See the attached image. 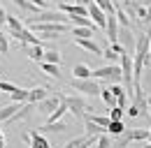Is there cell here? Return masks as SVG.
<instances>
[{
	"label": "cell",
	"mask_w": 151,
	"mask_h": 148,
	"mask_svg": "<svg viewBox=\"0 0 151 148\" xmlns=\"http://www.w3.org/2000/svg\"><path fill=\"white\" fill-rule=\"evenodd\" d=\"M28 28L33 33H37L42 39H58L60 35H65L70 30L68 23H28Z\"/></svg>",
	"instance_id": "1"
},
{
	"label": "cell",
	"mask_w": 151,
	"mask_h": 148,
	"mask_svg": "<svg viewBox=\"0 0 151 148\" xmlns=\"http://www.w3.org/2000/svg\"><path fill=\"white\" fill-rule=\"evenodd\" d=\"M93 79L102 81V83H123V74H121V67L119 65H102L93 70Z\"/></svg>",
	"instance_id": "2"
},
{
	"label": "cell",
	"mask_w": 151,
	"mask_h": 148,
	"mask_svg": "<svg viewBox=\"0 0 151 148\" xmlns=\"http://www.w3.org/2000/svg\"><path fill=\"white\" fill-rule=\"evenodd\" d=\"M70 86H72L77 92L88 95V97H98L100 90H102V86H100V81H98V79H72V81H70Z\"/></svg>",
	"instance_id": "3"
},
{
	"label": "cell",
	"mask_w": 151,
	"mask_h": 148,
	"mask_svg": "<svg viewBox=\"0 0 151 148\" xmlns=\"http://www.w3.org/2000/svg\"><path fill=\"white\" fill-rule=\"evenodd\" d=\"M68 21H70V16H68V14H63L60 9H58V12L42 9L40 14H35V16L28 18V21H26V26H28V23H68Z\"/></svg>",
	"instance_id": "4"
},
{
	"label": "cell",
	"mask_w": 151,
	"mask_h": 148,
	"mask_svg": "<svg viewBox=\"0 0 151 148\" xmlns=\"http://www.w3.org/2000/svg\"><path fill=\"white\" fill-rule=\"evenodd\" d=\"M65 104H68V111L75 113L79 120H84V113H86V111H93L88 104H86L84 95H70V97H65Z\"/></svg>",
	"instance_id": "5"
},
{
	"label": "cell",
	"mask_w": 151,
	"mask_h": 148,
	"mask_svg": "<svg viewBox=\"0 0 151 148\" xmlns=\"http://www.w3.org/2000/svg\"><path fill=\"white\" fill-rule=\"evenodd\" d=\"M63 102V95H49V97H44L42 102L35 104V111L42 113V116H51L54 111L58 109V104Z\"/></svg>",
	"instance_id": "6"
},
{
	"label": "cell",
	"mask_w": 151,
	"mask_h": 148,
	"mask_svg": "<svg viewBox=\"0 0 151 148\" xmlns=\"http://www.w3.org/2000/svg\"><path fill=\"white\" fill-rule=\"evenodd\" d=\"M135 42H137V37L132 35L130 28H119V44L126 49V53L135 51Z\"/></svg>",
	"instance_id": "7"
},
{
	"label": "cell",
	"mask_w": 151,
	"mask_h": 148,
	"mask_svg": "<svg viewBox=\"0 0 151 148\" xmlns=\"http://www.w3.org/2000/svg\"><path fill=\"white\" fill-rule=\"evenodd\" d=\"M88 18L93 21L100 30H105V26H107V14H105L95 2H88Z\"/></svg>",
	"instance_id": "8"
},
{
	"label": "cell",
	"mask_w": 151,
	"mask_h": 148,
	"mask_svg": "<svg viewBox=\"0 0 151 148\" xmlns=\"http://www.w3.org/2000/svg\"><path fill=\"white\" fill-rule=\"evenodd\" d=\"M95 141H98V137H93V134H84V137L70 139L63 148H91V146H95Z\"/></svg>",
	"instance_id": "9"
},
{
	"label": "cell",
	"mask_w": 151,
	"mask_h": 148,
	"mask_svg": "<svg viewBox=\"0 0 151 148\" xmlns=\"http://www.w3.org/2000/svg\"><path fill=\"white\" fill-rule=\"evenodd\" d=\"M119 18H116V14H107V26H105V33H107V39L109 42H119Z\"/></svg>",
	"instance_id": "10"
},
{
	"label": "cell",
	"mask_w": 151,
	"mask_h": 148,
	"mask_svg": "<svg viewBox=\"0 0 151 148\" xmlns=\"http://www.w3.org/2000/svg\"><path fill=\"white\" fill-rule=\"evenodd\" d=\"M23 46V51H26V56L30 58V60H35V63H42L44 60V44H21Z\"/></svg>",
	"instance_id": "11"
},
{
	"label": "cell",
	"mask_w": 151,
	"mask_h": 148,
	"mask_svg": "<svg viewBox=\"0 0 151 148\" xmlns=\"http://www.w3.org/2000/svg\"><path fill=\"white\" fill-rule=\"evenodd\" d=\"M33 111H35V104H30V102H23V104H21V109L17 111V113H14V116H12V118H9L5 125H17V123H21L23 118H28Z\"/></svg>",
	"instance_id": "12"
},
{
	"label": "cell",
	"mask_w": 151,
	"mask_h": 148,
	"mask_svg": "<svg viewBox=\"0 0 151 148\" xmlns=\"http://www.w3.org/2000/svg\"><path fill=\"white\" fill-rule=\"evenodd\" d=\"M109 88H112L114 97H116V107L126 109V107H128V100H130V95L126 92V88H123L121 83H109Z\"/></svg>",
	"instance_id": "13"
},
{
	"label": "cell",
	"mask_w": 151,
	"mask_h": 148,
	"mask_svg": "<svg viewBox=\"0 0 151 148\" xmlns=\"http://www.w3.org/2000/svg\"><path fill=\"white\" fill-rule=\"evenodd\" d=\"M68 130V123L65 120H56V123H44L42 127H37L40 134H56V132H65Z\"/></svg>",
	"instance_id": "14"
},
{
	"label": "cell",
	"mask_w": 151,
	"mask_h": 148,
	"mask_svg": "<svg viewBox=\"0 0 151 148\" xmlns=\"http://www.w3.org/2000/svg\"><path fill=\"white\" fill-rule=\"evenodd\" d=\"M75 44H77V46H81V49H86V51H91L93 56H102V49H100V44L95 42L93 37H88V39H79V37H77Z\"/></svg>",
	"instance_id": "15"
},
{
	"label": "cell",
	"mask_w": 151,
	"mask_h": 148,
	"mask_svg": "<svg viewBox=\"0 0 151 148\" xmlns=\"http://www.w3.org/2000/svg\"><path fill=\"white\" fill-rule=\"evenodd\" d=\"M28 146H30V148H51V144H49V139H47L44 134H40L37 130H33V132H30V141H28Z\"/></svg>",
	"instance_id": "16"
},
{
	"label": "cell",
	"mask_w": 151,
	"mask_h": 148,
	"mask_svg": "<svg viewBox=\"0 0 151 148\" xmlns=\"http://www.w3.org/2000/svg\"><path fill=\"white\" fill-rule=\"evenodd\" d=\"M12 2H14L17 7H19L21 12H26L28 16H35V14H40V12H42V9H40L37 5H33L30 0H12Z\"/></svg>",
	"instance_id": "17"
},
{
	"label": "cell",
	"mask_w": 151,
	"mask_h": 148,
	"mask_svg": "<svg viewBox=\"0 0 151 148\" xmlns=\"http://www.w3.org/2000/svg\"><path fill=\"white\" fill-rule=\"evenodd\" d=\"M51 92H49V88H42V86H37V88H33V90H28V102L30 104H37V102H42L44 97H49Z\"/></svg>",
	"instance_id": "18"
},
{
	"label": "cell",
	"mask_w": 151,
	"mask_h": 148,
	"mask_svg": "<svg viewBox=\"0 0 151 148\" xmlns=\"http://www.w3.org/2000/svg\"><path fill=\"white\" fill-rule=\"evenodd\" d=\"M72 76L75 79H93V70L88 65H84V63H77L72 67Z\"/></svg>",
	"instance_id": "19"
},
{
	"label": "cell",
	"mask_w": 151,
	"mask_h": 148,
	"mask_svg": "<svg viewBox=\"0 0 151 148\" xmlns=\"http://www.w3.org/2000/svg\"><path fill=\"white\" fill-rule=\"evenodd\" d=\"M19 109H21L19 102H9L7 107H2V109H0V123H7V120H9V118H12Z\"/></svg>",
	"instance_id": "20"
},
{
	"label": "cell",
	"mask_w": 151,
	"mask_h": 148,
	"mask_svg": "<svg viewBox=\"0 0 151 148\" xmlns=\"http://www.w3.org/2000/svg\"><path fill=\"white\" fill-rule=\"evenodd\" d=\"M68 113V104H65V97H63V102L58 104V109L51 113V116H47V120L44 123H56V120H63V116Z\"/></svg>",
	"instance_id": "21"
},
{
	"label": "cell",
	"mask_w": 151,
	"mask_h": 148,
	"mask_svg": "<svg viewBox=\"0 0 151 148\" xmlns=\"http://www.w3.org/2000/svg\"><path fill=\"white\" fill-rule=\"evenodd\" d=\"M130 139L132 141H149L151 139V132L144 127H132L130 130Z\"/></svg>",
	"instance_id": "22"
},
{
	"label": "cell",
	"mask_w": 151,
	"mask_h": 148,
	"mask_svg": "<svg viewBox=\"0 0 151 148\" xmlns=\"http://www.w3.org/2000/svg\"><path fill=\"white\" fill-rule=\"evenodd\" d=\"M37 65L44 74H49V76H54V79L60 76V65H54V63H37Z\"/></svg>",
	"instance_id": "23"
},
{
	"label": "cell",
	"mask_w": 151,
	"mask_h": 148,
	"mask_svg": "<svg viewBox=\"0 0 151 148\" xmlns=\"http://www.w3.org/2000/svg\"><path fill=\"white\" fill-rule=\"evenodd\" d=\"M72 37H79V39H88V37H93V33H95V28H79V26H72Z\"/></svg>",
	"instance_id": "24"
},
{
	"label": "cell",
	"mask_w": 151,
	"mask_h": 148,
	"mask_svg": "<svg viewBox=\"0 0 151 148\" xmlns=\"http://www.w3.org/2000/svg\"><path fill=\"white\" fill-rule=\"evenodd\" d=\"M26 26L21 23V18L12 16V14H7V30H9V35H14V33H19V30H23Z\"/></svg>",
	"instance_id": "25"
},
{
	"label": "cell",
	"mask_w": 151,
	"mask_h": 148,
	"mask_svg": "<svg viewBox=\"0 0 151 148\" xmlns=\"http://www.w3.org/2000/svg\"><path fill=\"white\" fill-rule=\"evenodd\" d=\"M100 97H102V102L112 109V107H116V97H114V92L109 86H102V90H100Z\"/></svg>",
	"instance_id": "26"
},
{
	"label": "cell",
	"mask_w": 151,
	"mask_h": 148,
	"mask_svg": "<svg viewBox=\"0 0 151 148\" xmlns=\"http://www.w3.org/2000/svg\"><path fill=\"white\" fill-rule=\"evenodd\" d=\"M126 132V125H123V120H109V125H107V134H112V137H119V134H123Z\"/></svg>",
	"instance_id": "27"
},
{
	"label": "cell",
	"mask_w": 151,
	"mask_h": 148,
	"mask_svg": "<svg viewBox=\"0 0 151 148\" xmlns=\"http://www.w3.org/2000/svg\"><path fill=\"white\" fill-rule=\"evenodd\" d=\"M70 23H72V26H79V28H98L88 16H70Z\"/></svg>",
	"instance_id": "28"
},
{
	"label": "cell",
	"mask_w": 151,
	"mask_h": 148,
	"mask_svg": "<svg viewBox=\"0 0 151 148\" xmlns=\"http://www.w3.org/2000/svg\"><path fill=\"white\" fill-rule=\"evenodd\" d=\"M84 125H86V134H93V137H100L102 132H107L105 127H100L98 123H93V120H88V118H84Z\"/></svg>",
	"instance_id": "29"
},
{
	"label": "cell",
	"mask_w": 151,
	"mask_h": 148,
	"mask_svg": "<svg viewBox=\"0 0 151 148\" xmlns=\"http://www.w3.org/2000/svg\"><path fill=\"white\" fill-rule=\"evenodd\" d=\"M60 60H63V58H60V53H58L56 49H47L42 63H54V65H60Z\"/></svg>",
	"instance_id": "30"
},
{
	"label": "cell",
	"mask_w": 151,
	"mask_h": 148,
	"mask_svg": "<svg viewBox=\"0 0 151 148\" xmlns=\"http://www.w3.org/2000/svg\"><path fill=\"white\" fill-rule=\"evenodd\" d=\"M84 118H88V120L98 123L100 127H105V130H107V125H109V116H98V113H84Z\"/></svg>",
	"instance_id": "31"
},
{
	"label": "cell",
	"mask_w": 151,
	"mask_h": 148,
	"mask_svg": "<svg viewBox=\"0 0 151 148\" xmlns=\"http://www.w3.org/2000/svg\"><path fill=\"white\" fill-rule=\"evenodd\" d=\"M95 5L105 12V14H114L116 12V5H114V0H93Z\"/></svg>",
	"instance_id": "32"
},
{
	"label": "cell",
	"mask_w": 151,
	"mask_h": 148,
	"mask_svg": "<svg viewBox=\"0 0 151 148\" xmlns=\"http://www.w3.org/2000/svg\"><path fill=\"white\" fill-rule=\"evenodd\" d=\"M95 148H114V141H112V137H109L107 132H102V134L98 137V141H95Z\"/></svg>",
	"instance_id": "33"
},
{
	"label": "cell",
	"mask_w": 151,
	"mask_h": 148,
	"mask_svg": "<svg viewBox=\"0 0 151 148\" xmlns=\"http://www.w3.org/2000/svg\"><path fill=\"white\" fill-rule=\"evenodd\" d=\"M114 14H116V18H119V26H121V28H130V16H128L121 7H116V12H114Z\"/></svg>",
	"instance_id": "34"
},
{
	"label": "cell",
	"mask_w": 151,
	"mask_h": 148,
	"mask_svg": "<svg viewBox=\"0 0 151 148\" xmlns=\"http://www.w3.org/2000/svg\"><path fill=\"white\" fill-rule=\"evenodd\" d=\"M9 100H12V102H19V104H23V102H28V90L19 88L17 92H12V95H9Z\"/></svg>",
	"instance_id": "35"
},
{
	"label": "cell",
	"mask_w": 151,
	"mask_h": 148,
	"mask_svg": "<svg viewBox=\"0 0 151 148\" xmlns=\"http://www.w3.org/2000/svg\"><path fill=\"white\" fill-rule=\"evenodd\" d=\"M19 90V86L17 83H9V81H0V92H7V95H12V92Z\"/></svg>",
	"instance_id": "36"
},
{
	"label": "cell",
	"mask_w": 151,
	"mask_h": 148,
	"mask_svg": "<svg viewBox=\"0 0 151 148\" xmlns=\"http://www.w3.org/2000/svg\"><path fill=\"white\" fill-rule=\"evenodd\" d=\"M123 113H126V109L112 107V109H109V120H123Z\"/></svg>",
	"instance_id": "37"
},
{
	"label": "cell",
	"mask_w": 151,
	"mask_h": 148,
	"mask_svg": "<svg viewBox=\"0 0 151 148\" xmlns=\"http://www.w3.org/2000/svg\"><path fill=\"white\" fill-rule=\"evenodd\" d=\"M102 56H105V58L109 60V65H114V63L119 60V53H116V51H112V46H107V49L102 51Z\"/></svg>",
	"instance_id": "38"
},
{
	"label": "cell",
	"mask_w": 151,
	"mask_h": 148,
	"mask_svg": "<svg viewBox=\"0 0 151 148\" xmlns=\"http://www.w3.org/2000/svg\"><path fill=\"white\" fill-rule=\"evenodd\" d=\"M9 51V42H7V35L0 30V53H7Z\"/></svg>",
	"instance_id": "39"
},
{
	"label": "cell",
	"mask_w": 151,
	"mask_h": 148,
	"mask_svg": "<svg viewBox=\"0 0 151 148\" xmlns=\"http://www.w3.org/2000/svg\"><path fill=\"white\" fill-rule=\"evenodd\" d=\"M126 113H128L130 118H137V116H139V109H137L135 104H128V109H126Z\"/></svg>",
	"instance_id": "40"
},
{
	"label": "cell",
	"mask_w": 151,
	"mask_h": 148,
	"mask_svg": "<svg viewBox=\"0 0 151 148\" xmlns=\"http://www.w3.org/2000/svg\"><path fill=\"white\" fill-rule=\"evenodd\" d=\"M5 26H7V12H5V9H2V5H0V30H2Z\"/></svg>",
	"instance_id": "41"
},
{
	"label": "cell",
	"mask_w": 151,
	"mask_h": 148,
	"mask_svg": "<svg viewBox=\"0 0 151 148\" xmlns=\"http://www.w3.org/2000/svg\"><path fill=\"white\" fill-rule=\"evenodd\" d=\"M21 141L28 144V141H30V132H21Z\"/></svg>",
	"instance_id": "42"
},
{
	"label": "cell",
	"mask_w": 151,
	"mask_h": 148,
	"mask_svg": "<svg viewBox=\"0 0 151 148\" xmlns=\"http://www.w3.org/2000/svg\"><path fill=\"white\" fill-rule=\"evenodd\" d=\"M0 148H7V141H5V137H2V132H0Z\"/></svg>",
	"instance_id": "43"
},
{
	"label": "cell",
	"mask_w": 151,
	"mask_h": 148,
	"mask_svg": "<svg viewBox=\"0 0 151 148\" xmlns=\"http://www.w3.org/2000/svg\"><path fill=\"white\" fill-rule=\"evenodd\" d=\"M147 148H151V139H149V141H147Z\"/></svg>",
	"instance_id": "44"
},
{
	"label": "cell",
	"mask_w": 151,
	"mask_h": 148,
	"mask_svg": "<svg viewBox=\"0 0 151 148\" xmlns=\"http://www.w3.org/2000/svg\"><path fill=\"white\" fill-rule=\"evenodd\" d=\"M65 2H77V0H65Z\"/></svg>",
	"instance_id": "45"
},
{
	"label": "cell",
	"mask_w": 151,
	"mask_h": 148,
	"mask_svg": "<svg viewBox=\"0 0 151 148\" xmlns=\"http://www.w3.org/2000/svg\"><path fill=\"white\" fill-rule=\"evenodd\" d=\"M149 53H151V42H149Z\"/></svg>",
	"instance_id": "46"
},
{
	"label": "cell",
	"mask_w": 151,
	"mask_h": 148,
	"mask_svg": "<svg viewBox=\"0 0 151 148\" xmlns=\"http://www.w3.org/2000/svg\"><path fill=\"white\" fill-rule=\"evenodd\" d=\"M149 132H151V127H149Z\"/></svg>",
	"instance_id": "47"
}]
</instances>
